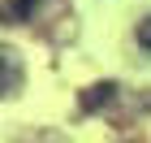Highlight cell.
<instances>
[{
    "label": "cell",
    "instance_id": "6da1fadb",
    "mask_svg": "<svg viewBox=\"0 0 151 143\" xmlns=\"http://www.w3.org/2000/svg\"><path fill=\"white\" fill-rule=\"evenodd\" d=\"M17 83H22V65H17V57L9 48H0V95H9Z\"/></svg>",
    "mask_w": 151,
    "mask_h": 143
},
{
    "label": "cell",
    "instance_id": "7a4b0ae2",
    "mask_svg": "<svg viewBox=\"0 0 151 143\" xmlns=\"http://www.w3.org/2000/svg\"><path fill=\"white\" fill-rule=\"evenodd\" d=\"M112 95H116V83H95V87H86L82 104H86V108H95V104H108Z\"/></svg>",
    "mask_w": 151,
    "mask_h": 143
},
{
    "label": "cell",
    "instance_id": "3957f363",
    "mask_svg": "<svg viewBox=\"0 0 151 143\" xmlns=\"http://www.w3.org/2000/svg\"><path fill=\"white\" fill-rule=\"evenodd\" d=\"M39 4H43V0H13V13H17L22 22H30V17L39 13Z\"/></svg>",
    "mask_w": 151,
    "mask_h": 143
},
{
    "label": "cell",
    "instance_id": "277c9868",
    "mask_svg": "<svg viewBox=\"0 0 151 143\" xmlns=\"http://www.w3.org/2000/svg\"><path fill=\"white\" fill-rule=\"evenodd\" d=\"M138 44L151 52V17H142V22H138Z\"/></svg>",
    "mask_w": 151,
    "mask_h": 143
}]
</instances>
